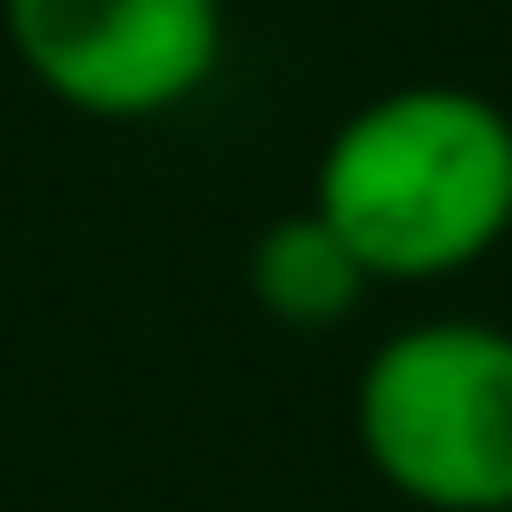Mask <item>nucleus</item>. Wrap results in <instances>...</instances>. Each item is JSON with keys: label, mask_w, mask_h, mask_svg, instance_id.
<instances>
[{"label": "nucleus", "mask_w": 512, "mask_h": 512, "mask_svg": "<svg viewBox=\"0 0 512 512\" xmlns=\"http://www.w3.org/2000/svg\"><path fill=\"white\" fill-rule=\"evenodd\" d=\"M16 64L88 120L184 112L224 72V0H0Z\"/></svg>", "instance_id": "nucleus-3"}, {"label": "nucleus", "mask_w": 512, "mask_h": 512, "mask_svg": "<svg viewBox=\"0 0 512 512\" xmlns=\"http://www.w3.org/2000/svg\"><path fill=\"white\" fill-rule=\"evenodd\" d=\"M368 288H376V280L352 264V248H344V240H336L312 208H304V216H280V224H264V232H256V256H248V296L264 304V320L320 336V328L352 320Z\"/></svg>", "instance_id": "nucleus-4"}, {"label": "nucleus", "mask_w": 512, "mask_h": 512, "mask_svg": "<svg viewBox=\"0 0 512 512\" xmlns=\"http://www.w3.org/2000/svg\"><path fill=\"white\" fill-rule=\"evenodd\" d=\"M368 472L416 512H512V328L408 320L352 384Z\"/></svg>", "instance_id": "nucleus-2"}, {"label": "nucleus", "mask_w": 512, "mask_h": 512, "mask_svg": "<svg viewBox=\"0 0 512 512\" xmlns=\"http://www.w3.org/2000/svg\"><path fill=\"white\" fill-rule=\"evenodd\" d=\"M312 216L368 280H456L512 232V112L456 80L384 88L312 160Z\"/></svg>", "instance_id": "nucleus-1"}]
</instances>
